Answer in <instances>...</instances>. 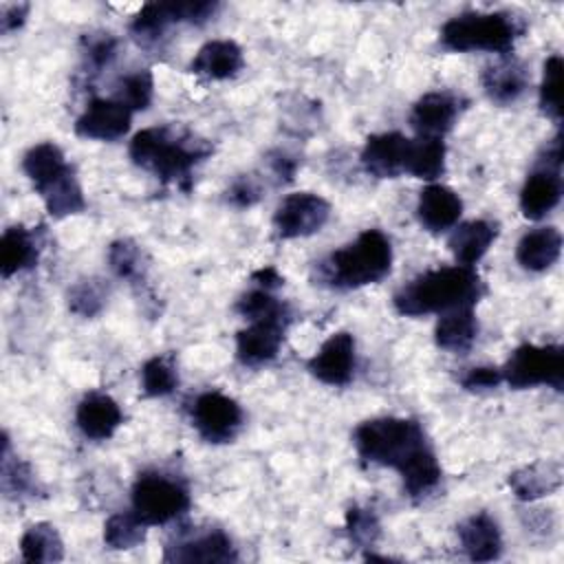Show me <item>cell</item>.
<instances>
[{
  "label": "cell",
  "mask_w": 564,
  "mask_h": 564,
  "mask_svg": "<svg viewBox=\"0 0 564 564\" xmlns=\"http://www.w3.org/2000/svg\"><path fill=\"white\" fill-rule=\"evenodd\" d=\"M352 441L361 460L397 469L410 498H425L438 487L441 465L416 421L399 416L368 419L355 427Z\"/></svg>",
  "instance_id": "obj_1"
},
{
  "label": "cell",
  "mask_w": 564,
  "mask_h": 564,
  "mask_svg": "<svg viewBox=\"0 0 564 564\" xmlns=\"http://www.w3.org/2000/svg\"><path fill=\"white\" fill-rule=\"evenodd\" d=\"M128 154L134 165L156 174L163 183H178L187 189L192 170L212 154V145L185 130L161 126L137 132Z\"/></svg>",
  "instance_id": "obj_2"
},
{
  "label": "cell",
  "mask_w": 564,
  "mask_h": 564,
  "mask_svg": "<svg viewBox=\"0 0 564 564\" xmlns=\"http://www.w3.org/2000/svg\"><path fill=\"white\" fill-rule=\"evenodd\" d=\"M480 275L474 267H441L425 271L401 286L392 304L399 315L421 317L427 313H445L460 306H474L482 295Z\"/></svg>",
  "instance_id": "obj_3"
},
{
  "label": "cell",
  "mask_w": 564,
  "mask_h": 564,
  "mask_svg": "<svg viewBox=\"0 0 564 564\" xmlns=\"http://www.w3.org/2000/svg\"><path fill=\"white\" fill-rule=\"evenodd\" d=\"M392 245L379 229L361 231L352 242L328 253L315 267V278L328 289H359L375 284L390 273Z\"/></svg>",
  "instance_id": "obj_4"
},
{
  "label": "cell",
  "mask_w": 564,
  "mask_h": 564,
  "mask_svg": "<svg viewBox=\"0 0 564 564\" xmlns=\"http://www.w3.org/2000/svg\"><path fill=\"white\" fill-rule=\"evenodd\" d=\"M524 22L507 11H467L441 26V44L449 51H489L507 55L522 35Z\"/></svg>",
  "instance_id": "obj_5"
},
{
  "label": "cell",
  "mask_w": 564,
  "mask_h": 564,
  "mask_svg": "<svg viewBox=\"0 0 564 564\" xmlns=\"http://www.w3.org/2000/svg\"><path fill=\"white\" fill-rule=\"evenodd\" d=\"M189 509L187 487L161 471H143L132 485V513L145 524L156 527L176 520Z\"/></svg>",
  "instance_id": "obj_6"
},
{
  "label": "cell",
  "mask_w": 564,
  "mask_h": 564,
  "mask_svg": "<svg viewBox=\"0 0 564 564\" xmlns=\"http://www.w3.org/2000/svg\"><path fill=\"white\" fill-rule=\"evenodd\" d=\"M502 381L516 390L533 386H551L555 390L564 388V348L560 344H522L518 346L507 364L500 368Z\"/></svg>",
  "instance_id": "obj_7"
},
{
  "label": "cell",
  "mask_w": 564,
  "mask_h": 564,
  "mask_svg": "<svg viewBox=\"0 0 564 564\" xmlns=\"http://www.w3.org/2000/svg\"><path fill=\"white\" fill-rule=\"evenodd\" d=\"M218 9V2L196 0V2H148L130 22V33L139 44H152L167 31L170 24L189 22L203 24Z\"/></svg>",
  "instance_id": "obj_8"
},
{
  "label": "cell",
  "mask_w": 564,
  "mask_h": 564,
  "mask_svg": "<svg viewBox=\"0 0 564 564\" xmlns=\"http://www.w3.org/2000/svg\"><path fill=\"white\" fill-rule=\"evenodd\" d=\"M330 218V203L313 192H295L280 200L273 214L275 236L282 240L317 234Z\"/></svg>",
  "instance_id": "obj_9"
},
{
  "label": "cell",
  "mask_w": 564,
  "mask_h": 564,
  "mask_svg": "<svg viewBox=\"0 0 564 564\" xmlns=\"http://www.w3.org/2000/svg\"><path fill=\"white\" fill-rule=\"evenodd\" d=\"M192 425L207 443H229L242 427V410L231 397L207 390L192 403Z\"/></svg>",
  "instance_id": "obj_10"
},
{
  "label": "cell",
  "mask_w": 564,
  "mask_h": 564,
  "mask_svg": "<svg viewBox=\"0 0 564 564\" xmlns=\"http://www.w3.org/2000/svg\"><path fill=\"white\" fill-rule=\"evenodd\" d=\"M132 110L123 106L119 99L95 97L86 106V110L75 121V132L84 139L97 141H115L123 137L130 128Z\"/></svg>",
  "instance_id": "obj_11"
},
{
  "label": "cell",
  "mask_w": 564,
  "mask_h": 564,
  "mask_svg": "<svg viewBox=\"0 0 564 564\" xmlns=\"http://www.w3.org/2000/svg\"><path fill=\"white\" fill-rule=\"evenodd\" d=\"M308 372L328 386H346L355 372V339L341 330L330 335L308 359Z\"/></svg>",
  "instance_id": "obj_12"
},
{
  "label": "cell",
  "mask_w": 564,
  "mask_h": 564,
  "mask_svg": "<svg viewBox=\"0 0 564 564\" xmlns=\"http://www.w3.org/2000/svg\"><path fill=\"white\" fill-rule=\"evenodd\" d=\"M165 562H236V549L231 540L220 531H203L194 535H183L165 546Z\"/></svg>",
  "instance_id": "obj_13"
},
{
  "label": "cell",
  "mask_w": 564,
  "mask_h": 564,
  "mask_svg": "<svg viewBox=\"0 0 564 564\" xmlns=\"http://www.w3.org/2000/svg\"><path fill=\"white\" fill-rule=\"evenodd\" d=\"M408 141L401 132H381L366 139L361 150L364 170L377 178H397L405 172Z\"/></svg>",
  "instance_id": "obj_14"
},
{
  "label": "cell",
  "mask_w": 564,
  "mask_h": 564,
  "mask_svg": "<svg viewBox=\"0 0 564 564\" xmlns=\"http://www.w3.org/2000/svg\"><path fill=\"white\" fill-rule=\"evenodd\" d=\"M75 423L86 438L106 441L123 423V412L110 394L88 392L77 405Z\"/></svg>",
  "instance_id": "obj_15"
},
{
  "label": "cell",
  "mask_w": 564,
  "mask_h": 564,
  "mask_svg": "<svg viewBox=\"0 0 564 564\" xmlns=\"http://www.w3.org/2000/svg\"><path fill=\"white\" fill-rule=\"evenodd\" d=\"M562 198L560 170L538 165L520 189V212L529 220H540L557 207Z\"/></svg>",
  "instance_id": "obj_16"
},
{
  "label": "cell",
  "mask_w": 564,
  "mask_h": 564,
  "mask_svg": "<svg viewBox=\"0 0 564 564\" xmlns=\"http://www.w3.org/2000/svg\"><path fill=\"white\" fill-rule=\"evenodd\" d=\"M460 214H463V200L452 187L441 183H430L427 187L421 189L419 203H416V216L427 231L432 234L447 231L458 223Z\"/></svg>",
  "instance_id": "obj_17"
},
{
  "label": "cell",
  "mask_w": 564,
  "mask_h": 564,
  "mask_svg": "<svg viewBox=\"0 0 564 564\" xmlns=\"http://www.w3.org/2000/svg\"><path fill=\"white\" fill-rule=\"evenodd\" d=\"M286 324L282 322H251V326L236 335V357L242 366H262L275 359Z\"/></svg>",
  "instance_id": "obj_18"
},
{
  "label": "cell",
  "mask_w": 564,
  "mask_h": 564,
  "mask_svg": "<svg viewBox=\"0 0 564 564\" xmlns=\"http://www.w3.org/2000/svg\"><path fill=\"white\" fill-rule=\"evenodd\" d=\"M458 540L471 562H491L502 553V535L496 520L487 513H474L458 524Z\"/></svg>",
  "instance_id": "obj_19"
},
{
  "label": "cell",
  "mask_w": 564,
  "mask_h": 564,
  "mask_svg": "<svg viewBox=\"0 0 564 564\" xmlns=\"http://www.w3.org/2000/svg\"><path fill=\"white\" fill-rule=\"evenodd\" d=\"M480 84L491 101L511 104L529 86V70L520 59L502 55L498 62L485 66Z\"/></svg>",
  "instance_id": "obj_20"
},
{
  "label": "cell",
  "mask_w": 564,
  "mask_h": 564,
  "mask_svg": "<svg viewBox=\"0 0 564 564\" xmlns=\"http://www.w3.org/2000/svg\"><path fill=\"white\" fill-rule=\"evenodd\" d=\"M458 101L449 93L423 95L410 112V123L419 137H443L456 121Z\"/></svg>",
  "instance_id": "obj_21"
},
{
  "label": "cell",
  "mask_w": 564,
  "mask_h": 564,
  "mask_svg": "<svg viewBox=\"0 0 564 564\" xmlns=\"http://www.w3.org/2000/svg\"><path fill=\"white\" fill-rule=\"evenodd\" d=\"M564 482V469L557 460H535L509 476V487L518 500L533 502L555 494Z\"/></svg>",
  "instance_id": "obj_22"
},
{
  "label": "cell",
  "mask_w": 564,
  "mask_h": 564,
  "mask_svg": "<svg viewBox=\"0 0 564 564\" xmlns=\"http://www.w3.org/2000/svg\"><path fill=\"white\" fill-rule=\"evenodd\" d=\"M242 48L234 40H212L198 48L189 70L207 79H229L242 68Z\"/></svg>",
  "instance_id": "obj_23"
},
{
  "label": "cell",
  "mask_w": 564,
  "mask_h": 564,
  "mask_svg": "<svg viewBox=\"0 0 564 564\" xmlns=\"http://www.w3.org/2000/svg\"><path fill=\"white\" fill-rule=\"evenodd\" d=\"M562 253V234L555 227H538L527 231L516 247V258L527 271L551 269Z\"/></svg>",
  "instance_id": "obj_24"
},
{
  "label": "cell",
  "mask_w": 564,
  "mask_h": 564,
  "mask_svg": "<svg viewBox=\"0 0 564 564\" xmlns=\"http://www.w3.org/2000/svg\"><path fill=\"white\" fill-rule=\"evenodd\" d=\"M496 236H498V227L489 220L478 218V220L458 225L452 231L447 247L463 267H474L487 253Z\"/></svg>",
  "instance_id": "obj_25"
},
{
  "label": "cell",
  "mask_w": 564,
  "mask_h": 564,
  "mask_svg": "<svg viewBox=\"0 0 564 564\" xmlns=\"http://www.w3.org/2000/svg\"><path fill=\"white\" fill-rule=\"evenodd\" d=\"M35 192L42 196L44 207L53 218H66L70 214L84 212V207H86L82 185L77 183L70 165Z\"/></svg>",
  "instance_id": "obj_26"
},
{
  "label": "cell",
  "mask_w": 564,
  "mask_h": 564,
  "mask_svg": "<svg viewBox=\"0 0 564 564\" xmlns=\"http://www.w3.org/2000/svg\"><path fill=\"white\" fill-rule=\"evenodd\" d=\"M478 335V322L471 306H460L445 311L434 328L436 346L452 352H465L471 348Z\"/></svg>",
  "instance_id": "obj_27"
},
{
  "label": "cell",
  "mask_w": 564,
  "mask_h": 564,
  "mask_svg": "<svg viewBox=\"0 0 564 564\" xmlns=\"http://www.w3.org/2000/svg\"><path fill=\"white\" fill-rule=\"evenodd\" d=\"M37 242L33 234L22 227L13 225L7 227L0 238V273L2 278H11L24 269H31L37 262Z\"/></svg>",
  "instance_id": "obj_28"
},
{
  "label": "cell",
  "mask_w": 564,
  "mask_h": 564,
  "mask_svg": "<svg viewBox=\"0 0 564 564\" xmlns=\"http://www.w3.org/2000/svg\"><path fill=\"white\" fill-rule=\"evenodd\" d=\"M405 172L414 178L434 181L445 172V143L438 137H416L408 141Z\"/></svg>",
  "instance_id": "obj_29"
},
{
  "label": "cell",
  "mask_w": 564,
  "mask_h": 564,
  "mask_svg": "<svg viewBox=\"0 0 564 564\" xmlns=\"http://www.w3.org/2000/svg\"><path fill=\"white\" fill-rule=\"evenodd\" d=\"M20 553L24 562H59L64 557V542L53 524L35 522L24 531L20 540Z\"/></svg>",
  "instance_id": "obj_30"
},
{
  "label": "cell",
  "mask_w": 564,
  "mask_h": 564,
  "mask_svg": "<svg viewBox=\"0 0 564 564\" xmlns=\"http://www.w3.org/2000/svg\"><path fill=\"white\" fill-rule=\"evenodd\" d=\"M66 167H68V163L64 159V152L53 141H42V143L33 145L22 159V170L35 189L46 185L51 178L62 174Z\"/></svg>",
  "instance_id": "obj_31"
},
{
  "label": "cell",
  "mask_w": 564,
  "mask_h": 564,
  "mask_svg": "<svg viewBox=\"0 0 564 564\" xmlns=\"http://www.w3.org/2000/svg\"><path fill=\"white\" fill-rule=\"evenodd\" d=\"M236 311L249 322H282L289 324L291 311L284 302L275 300L267 289H253L240 295Z\"/></svg>",
  "instance_id": "obj_32"
},
{
  "label": "cell",
  "mask_w": 564,
  "mask_h": 564,
  "mask_svg": "<svg viewBox=\"0 0 564 564\" xmlns=\"http://www.w3.org/2000/svg\"><path fill=\"white\" fill-rule=\"evenodd\" d=\"M106 300H108V284L99 278L77 280L66 293L68 311L79 317L99 315L101 308L106 306Z\"/></svg>",
  "instance_id": "obj_33"
},
{
  "label": "cell",
  "mask_w": 564,
  "mask_h": 564,
  "mask_svg": "<svg viewBox=\"0 0 564 564\" xmlns=\"http://www.w3.org/2000/svg\"><path fill=\"white\" fill-rule=\"evenodd\" d=\"M108 264L112 269V273L121 280H130V282H139L145 278V253L143 249L130 240V238H121L115 240L108 249Z\"/></svg>",
  "instance_id": "obj_34"
},
{
  "label": "cell",
  "mask_w": 564,
  "mask_h": 564,
  "mask_svg": "<svg viewBox=\"0 0 564 564\" xmlns=\"http://www.w3.org/2000/svg\"><path fill=\"white\" fill-rule=\"evenodd\" d=\"M145 538V524L130 513H112L104 524V542L110 549L126 551L141 544Z\"/></svg>",
  "instance_id": "obj_35"
},
{
  "label": "cell",
  "mask_w": 564,
  "mask_h": 564,
  "mask_svg": "<svg viewBox=\"0 0 564 564\" xmlns=\"http://www.w3.org/2000/svg\"><path fill=\"white\" fill-rule=\"evenodd\" d=\"M562 57L551 55L544 62L542 84H540V108L555 123L562 121Z\"/></svg>",
  "instance_id": "obj_36"
},
{
  "label": "cell",
  "mask_w": 564,
  "mask_h": 564,
  "mask_svg": "<svg viewBox=\"0 0 564 564\" xmlns=\"http://www.w3.org/2000/svg\"><path fill=\"white\" fill-rule=\"evenodd\" d=\"M0 485L2 491L7 496H20V494H29L35 487V478L31 467L11 456V447H9V438L7 434L2 436V467H0Z\"/></svg>",
  "instance_id": "obj_37"
},
{
  "label": "cell",
  "mask_w": 564,
  "mask_h": 564,
  "mask_svg": "<svg viewBox=\"0 0 564 564\" xmlns=\"http://www.w3.org/2000/svg\"><path fill=\"white\" fill-rule=\"evenodd\" d=\"M178 386V375L167 357H152L141 366V388L148 397L172 394Z\"/></svg>",
  "instance_id": "obj_38"
},
{
  "label": "cell",
  "mask_w": 564,
  "mask_h": 564,
  "mask_svg": "<svg viewBox=\"0 0 564 564\" xmlns=\"http://www.w3.org/2000/svg\"><path fill=\"white\" fill-rule=\"evenodd\" d=\"M346 535L355 546H361V549L375 546V542L381 535V524L375 509L352 505L346 511Z\"/></svg>",
  "instance_id": "obj_39"
},
{
  "label": "cell",
  "mask_w": 564,
  "mask_h": 564,
  "mask_svg": "<svg viewBox=\"0 0 564 564\" xmlns=\"http://www.w3.org/2000/svg\"><path fill=\"white\" fill-rule=\"evenodd\" d=\"M152 95H154V77L148 68L130 73L119 82L117 99L130 110H145L152 104Z\"/></svg>",
  "instance_id": "obj_40"
},
{
  "label": "cell",
  "mask_w": 564,
  "mask_h": 564,
  "mask_svg": "<svg viewBox=\"0 0 564 564\" xmlns=\"http://www.w3.org/2000/svg\"><path fill=\"white\" fill-rule=\"evenodd\" d=\"M115 53H117V40L110 33H90L84 37V57L95 70L108 66Z\"/></svg>",
  "instance_id": "obj_41"
},
{
  "label": "cell",
  "mask_w": 564,
  "mask_h": 564,
  "mask_svg": "<svg viewBox=\"0 0 564 564\" xmlns=\"http://www.w3.org/2000/svg\"><path fill=\"white\" fill-rule=\"evenodd\" d=\"M260 192H262L260 183L251 174H242L231 183L227 198L236 207H251L253 203L260 200Z\"/></svg>",
  "instance_id": "obj_42"
},
{
  "label": "cell",
  "mask_w": 564,
  "mask_h": 564,
  "mask_svg": "<svg viewBox=\"0 0 564 564\" xmlns=\"http://www.w3.org/2000/svg\"><path fill=\"white\" fill-rule=\"evenodd\" d=\"M500 381H502V370L500 368H496V366H478V368H471V370H467L463 375L460 386L465 390L478 392V390L496 388Z\"/></svg>",
  "instance_id": "obj_43"
},
{
  "label": "cell",
  "mask_w": 564,
  "mask_h": 564,
  "mask_svg": "<svg viewBox=\"0 0 564 564\" xmlns=\"http://www.w3.org/2000/svg\"><path fill=\"white\" fill-rule=\"evenodd\" d=\"M29 15V4L26 2H13V4H4L0 9V31L2 33H11L15 29H20L24 24Z\"/></svg>",
  "instance_id": "obj_44"
},
{
  "label": "cell",
  "mask_w": 564,
  "mask_h": 564,
  "mask_svg": "<svg viewBox=\"0 0 564 564\" xmlns=\"http://www.w3.org/2000/svg\"><path fill=\"white\" fill-rule=\"evenodd\" d=\"M269 165H271V170H273V174L280 178V181H293V174H295V170H297V161L295 159H291L289 154H284V152H271L269 154Z\"/></svg>",
  "instance_id": "obj_45"
},
{
  "label": "cell",
  "mask_w": 564,
  "mask_h": 564,
  "mask_svg": "<svg viewBox=\"0 0 564 564\" xmlns=\"http://www.w3.org/2000/svg\"><path fill=\"white\" fill-rule=\"evenodd\" d=\"M251 280H253L256 284H260V289H267V291L278 289V286H282V284H284V278L278 273V269H275V267L258 269V271L251 275Z\"/></svg>",
  "instance_id": "obj_46"
}]
</instances>
